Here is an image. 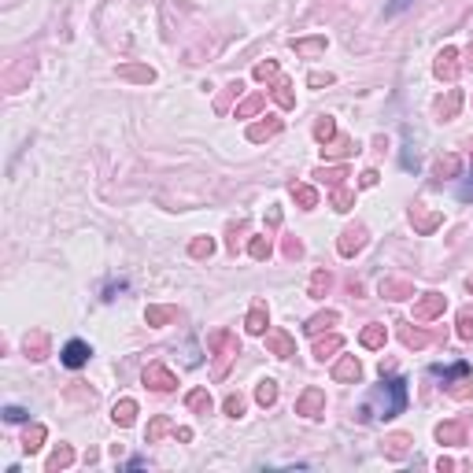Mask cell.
I'll list each match as a JSON object with an SVG mask.
<instances>
[{"instance_id":"cell-40","label":"cell","mask_w":473,"mask_h":473,"mask_svg":"<svg viewBox=\"0 0 473 473\" xmlns=\"http://www.w3.org/2000/svg\"><path fill=\"white\" fill-rule=\"evenodd\" d=\"M248 255H252V259H270L274 255V241H270V236H252V241H248Z\"/></svg>"},{"instance_id":"cell-10","label":"cell","mask_w":473,"mask_h":473,"mask_svg":"<svg viewBox=\"0 0 473 473\" xmlns=\"http://www.w3.org/2000/svg\"><path fill=\"white\" fill-rule=\"evenodd\" d=\"M458 71H463V63H458V48H444L440 56H437V63H432V74L440 78V82H455L458 78Z\"/></svg>"},{"instance_id":"cell-44","label":"cell","mask_w":473,"mask_h":473,"mask_svg":"<svg viewBox=\"0 0 473 473\" xmlns=\"http://www.w3.org/2000/svg\"><path fill=\"white\" fill-rule=\"evenodd\" d=\"M244 407H248V400L241 396V392H230L226 403H222V411H226L230 418H244Z\"/></svg>"},{"instance_id":"cell-8","label":"cell","mask_w":473,"mask_h":473,"mask_svg":"<svg viewBox=\"0 0 473 473\" xmlns=\"http://www.w3.org/2000/svg\"><path fill=\"white\" fill-rule=\"evenodd\" d=\"M89 355H93V348L85 344V340H67L59 351V362L67 366V370H82V366L89 362Z\"/></svg>"},{"instance_id":"cell-23","label":"cell","mask_w":473,"mask_h":473,"mask_svg":"<svg viewBox=\"0 0 473 473\" xmlns=\"http://www.w3.org/2000/svg\"><path fill=\"white\" fill-rule=\"evenodd\" d=\"M26 355H30L34 362L48 359V333L45 330H30V333H26Z\"/></svg>"},{"instance_id":"cell-22","label":"cell","mask_w":473,"mask_h":473,"mask_svg":"<svg viewBox=\"0 0 473 473\" xmlns=\"http://www.w3.org/2000/svg\"><path fill=\"white\" fill-rule=\"evenodd\" d=\"M381 451L388 458H407L411 455V437H407V432H388L385 444H381Z\"/></svg>"},{"instance_id":"cell-35","label":"cell","mask_w":473,"mask_h":473,"mask_svg":"<svg viewBox=\"0 0 473 473\" xmlns=\"http://www.w3.org/2000/svg\"><path fill=\"white\" fill-rule=\"evenodd\" d=\"M330 207H333V211H340V215H344V211H351V207H355V192H351L348 185H337V189H330Z\"/></svg>"},{"instance_id":"cell-48","label":"cell","mask_w":473,"mask_h":473,"mask_svg":"<svg viewBox=\"0 0 473 473\" xmlns=\"http://www.w3.org/2000/svg\"><path fill=\"white\" fill-rule=\"evenodd\" d=\"M285 255L288 259H299V255H304V244H299L296 236H285Z\"/></svg>"},{"instance_id":"cell-46","label":"cell","mask_w":473,"mask_h":473,"mask_svg":"<svg viewBox=\"0 0 473 473\" xmlns=\"http://www.w3.org/2000/svg\"><path fill=\"white\" fill-rule=\"evenodd\" d=\"M458 200H463V204H473V170L463 178V185H458Z\"/></svg>"},{"instance_id":"cell-7","label":"cell","mask_w":473,"mask_h":473,"mask_svg":"<svg viewBox=\"0 0 473 473\" xmlns=\"http://www.w3.org/2000/svg\"><path fill=\"white\" fill-rule=\"evenodd\" d=\"M296 414H304V418H322L325 414V392L322 388H304L299 392V400H296Z\"/></svg>"},{"instance_id":"cell-37","label":"cell","mask_w":473,"mask_h":473,"mask_svg":"<svg viewBox=\"0 0 473 473\" xmlns=\"http://www.w3.org/2000/svg\"><path fill=\"white\" fill-rule=\"evenodd\" d=\"M458 108H463V89H451V93H448V100H440V118H444V122H451V118L458 115Z\"/></svg>"},{"instance_id":"cell-15","label":"cell","mask_w":473,"mask_h":473,"mask_svg":"<svg viewBox=\"0 0 473 473\" xmlns=\"http://www.w3.org/2000/svg\"><path fill=\"white\" fill-rule=\"evenodd\" d=\"M396 325H400V340H403V348H411V351L429 348V333H422L414 322H396Z\"/></svg>"},{"instance_id":"cell-30","label":"cell","mask_w":473,"mask_h":473,"mask_svg":"<svg viewBox=\"0 0 473 473\" xmlns=\"http://www.w3.org/2000/svg\"><path fill=\"white\" fill-rule=\"evenodd\" d=\"M174 318H178V307H170V304H152L144 311V322L148 325H170Z\"/></svg>"},{"instance_id":"cell-26","label":"cell","mask_w":473,"mask_h":473,"mask_svg":"<svg viewBox=\"0 0 473 473\" xmlns=\"http://www.w3.org/2000/svg\"><path fill=\"white\" fill-rule=\"evenodd\" d=\"M385 340H388V330L381 322H370L366 330L359 333V344L362 348H370V351H377V348H385Z\"/></svg>"},{"instance_id":"cell-50","label":"cell","mask_w":473,"mask_h":473,"mask_svg":"<svg viewBox=\"0 0 473 473\" xmlns=\"http://www.w3.org/2000/svg\"><path fill=\"white\" fill-rule=\"evenodd\" d=\"M359 185H362V189H374V185H377V170H362V174H359Z\"/></svg>"},{"instance_id":"cell-33","label":"cell","mask_w":473,"mask_h":473,"mask_svg":"<svg viewBox=\"0 0 473 473\" xmlns=\"http://www.w3.org/2000/svg\"><path fill=\"white\" fill-rule=\"evenodd\" d=\"M118 78H126V82H155V71L152 67H141V63H122L118 67Z\"/></svg>"},{"instance_id":"cell-14","label":"cell","mask_w":473,"mask_h":473,"mask_svg":"<svg viewBox=\"0 0 473 473\" xmlns=\"http://www.w3.org/2000/svg\"><path fill=\"white\" fill-rule=\"evenodd\" d=\"M377 292L385 296V299H411V296H414V285L403 281V278H381Z\"/></svg>"},{"instance_id":"cell-28","label":"cell","mask_w":473,"mask_h":473,"mask_svg":"<svg viewBox=\"0 0 473 473\" xmlns=\"http://www.w3.org/2000/svg\"><path fill=\"white\" fill-rule=\"evenodd\" d=\"M292 200H296L299 207H304V211H314L322 196H318V189H314V185H304V181H292Z\"/></svg>"},{"instance_id":"cell-25","label":"cell","mask_w":473,"mask_h":473,"mask_svg":"<svg viewBox=\"0 0 473 473\" xmlns=\"http://www.w3.org/2000/svg\"><path fill=\"white\" fill-rule=\"evenodd\" d=\"M337 322H340L337 311H318L314 318L304 322V333H307V337H322V330H330V325H337Z\"/></svg>"},{"instance_id":"cell-55","label":"cell","mask_w":473,"mask_h":473,"mask_svg":"<svg viewBox=\"0 0 473 473\" xmlns=\"http://www.w3.org/2000/svg\"><path fill=\"white\" fill-rule=\"evenodd\" d=\"M144 466H148V458H129L126 463V470H144Z\"/></svg>"},{"instance_id":"cell-36","label":"cell","mask_w":473,"mask_h":473,"mask_svg":"<svg viewBox=\"0 0 473 473\" xmlns=\"http://www.w3.org/2000/svg\"><path fill=\"white\" fill-rule=\"evenodd\" d=\"M333 137H337L333 115H318V122H314V141H318V144H330Z\"/></svg>"},{"instance_id":"cell-47","label":"cell","mask_w":473,"mask_h":473,"mask_svg":"<svg viewBox=\"0 0 473 473\" xmlns=\"http://www.w3.org/2000/svg\"><path fill=\"white\" fill-rule=\"evenodd\" d=\"M241 89H244V82H230V85H226V97H222V100L215 104V108H218V111H226V104H230V97H236V93H241Z\"/></svg>"},{"instance_id":"cell-34","label":"cell","mask_w":473,"mask_h":473,"mask_svg":"<svg viewBox=\"0 0 473 473\" xmlns=\"http://www.w3.org/2000/svg\"><path fill=\"white\" fill-rule=\"evenodd\" d=\"M255 403H259V407H274V403H278V381H274V377H262L259 385H255Z\"/></svg>"},{"instance_id":"cell-38","label":"cell","mask_w":473,"mask_h":473,"mask_svg":"<svg viewBox=\"0 0 473 473\" xmlns=\"http://www.w3.org/2000/svg\"><path fill=\"white\" fill-rule=\"evenodd\" d=\"M314 178H322L330 189H337V185H344V178H348V167H318L314 170Z\"/></svg>"},{"instance_id":"cell-17","label":"cell","mask_w":473,"mask_h":473,"mask_svg":"<svg viewBox=\"0 0 473 473\" xmlns=\"http://www.w3.org/2000/svg\"><path fill=\"white\" fill-rule=\"evenodd\" d=\"M359 152V144H355L351 137H333L330 144H322V155L325 160H348V155Z\"/></svg>"},{"instance_id":"cell-11","label":"cell","mask_w":473,"mask_h":473,"mask_svg":"<svg viewBox=\"0 0 473 473\" xmlns=\"http://www.w3.org/2000/svg\"><path fill=\"white\" fill-rule=\"evenodd\" d=\"M267 351L278 355V359H292V355H296V340L288 337L285 330H267Z\"/></svg>"},{"instance_id":"cell-19","label":"cell","mask_w":473,"mask_h":473,"mask_svg":"<svg viewBox=\"0 0 473 473\" xmlns=\"http://www.w3.org/2000/svg\"><path fill=\"white\" fill-rule=\"evenodd\" d=\"M270 97L278 100V108H281V111H292V108H296V85L288 82V78H278V82H274Z\"/></svg>"},{"instance_id":"cell-58","label":"cell","mask_w":473,"mask_h":473,"mask_svg":"<svg viewBox=\"0 0 473 473\" xmlns=\"http://www.w3.org/2000/svg\"><path fill=\"white\" fill-rule=\"evenodd\" d=\"M470 292H473V278H470Z\"/></svg>"},{"instance_id":"cell-42","label":"cell","mask_w":473,"mask_h":473,"mask_svg":"<svg viewBox=\"0 0 473 473\" xmlns=\"http://www.w3.org/2000/svg\"><path fill=\"white\" fill-rule=\"evenodd\" d=\"M292 48L299 56H318V52H325V37H299V41H292Z\"/></svg>"},{"instance_id":"cell-2","label":"cell","mask_w":473,"mask_h":473,"mask_svg":"<svg viewBox=\"0 0 473 473\" xmlns=\"http://www.w3.org/2000/svg\"><path fill=\"white\" fill-rule=\"evenodd\" d=\"M207 348H211V355H215L211 374H215V381H222L230 374V362L241 355V340H236L233 330H215L211 337H207Z\"/></svg>"},{"instance_id":"cell-16","label":"cell","mask_w":473,"mask_h":473,"mask_svg":"<svg viewBox=\"0 0 473 473\" xmlns=\"http://www.w3.org/2000/svg\"><path fill=\"white\" fill-rule=\"evenodd\" d=\"M314 359L318 362H325V359H333L337 351H344V337H337V333H330V337H314Z\"/></svg>"},{"instance_id":"cell-13","label":"cell","mask_w":473,"mask_h":473,"mask_svg":"<svg viewBox=\"0 0 473 473\" xmlns=\"http://www.w3.org/2000/svg\"><path fill=\"white\" fill-rule=\"evenodd\" d=\"M267 325H270V311L267 304H252V311H248V318H244V330L252 333V337H267Z\"/></svg>"},{"instance_id":"cell-24","label":"cell","mask_w":473,"mask_h":473,"mask_svg":"<svg viewBox=\"0 0 473 473\" xmlns=\"http://www.w3.org/2000/svg\"><path fill=\"white\" fill-rule=\"evenodd\" d=\"M174 429H178V425L170 422L167 414H155L152 422H148V429H144V440H148V444H160V440H163V437H170Z\"/></svg>"},{"instance_id":"cell-45","label":"cell","mask_w":473,"mask_h":473,"mask_svg":"<svg viewBox=\"0 0 473 473\" xmlns=\"http://www.w3.org/2000/svg\"><path fill=\"white\" fill-rule=\"evenodd\" d=\"M458 340H473V304L458 311Z\"/></svg>"},{"instance_id":"cell-41","label":"cell","mask_w":473,"mask_h":473,"mask_svg":"<svg viewBox=\"0 0 473 473\" xmlns=\"http://www.w3.org/2000/svg\"><path fill=\"white\" fill-rule=\"evenodd\" d=\"M262 108H267V97H262V93H252L244 104H236V118H252V115H259Z\"/></svg>"},{"instance_id":"cell-21","label":"cell","mask_w":473,"mask_h":473,"mask_svg":"<svg viewBox=\"0 0 473 473\" xmlns=\"http://www.w3.org/2000/svg\"><path fill=\"white\" fill-rule=\"evenodd\" d=\"M458 174H463V160H458L455 152L440 155L437 167H432V178H437V181H448V178H458Z\"/></svg>"},{"instance_id":"cell-12","label":"cell","mask_w":473,"mask_h":473,"mask_svg":"<svg viewBox=\"0 0 473 473\" xmlns=\"http://www.w3.org/2000/svg\"><path fill=\"white\" fill-rule=\"evenodd\" d=\"M281 134V118L278 115H267L262 122H252L248 126V141L259 144V141H270V137H278Z\"/></svg>"},{"instance_id":"cell-51","label":"cell","mask_w":473,"mask_h":473,"mask_svg":"<svg viewBox=\"0 0 473 473\" xmlns=\"http://www.w3.org/2000/svg\"><path fill=\"white\" fill-rule=\"evenodd\" d=\"M307 85H314V89H318V85H333V74H311Z\"/></svg>"},{"instance_id":"cell-54","label":"cell","mask_w":473,"mask_h":473,"mask_svg":"<svg viewBox=\"0 0 473 473\" xmlns=\"http://www.w3.org/2000/svg\"><path fill=\"white\" fill-rule=\"evenodd\" d=\"M437 470H440V473H451V470H455V458H440Z\"/></svg>"},{"instance_id":"cell-5","label":"cell","mask_w":473,"mask_h":473,"mask_svg":"<svg viewBox=\"0 0 473 473\" xmlns=\"http://www.w3.org/2000/svg\"><path fill=\"white\" fill-rule=\"evenodd\" d=\"M411 226H414V233L429 236V233H437L444 226V211H432V207H425V204H414L411 207Z\"/></svg>"},{"instance_id":"cell-32","label":"cell","mask_w":473,"mask_h":473,"mask_svg":"<svg viewBox=\"0 0 473 473\" xmlns=\"http://www.w3.org/2000/svg\"><path fill=\"white\" fill-rule=\"evenodd\" d=\"M45 437H48V429H45L41 422H34L30 429H26V437H22V451H26V455L41 451V448H45Z\"/></svg>"},{"instance_id":"cell-29","label":"cell","mask_w":473,"mask_h":473,"mask_svg":"<svg viewBox=\"0 0 473 473\" xmlns=\"http://www.w3.org/2000/svg\"><path fill=\"white\" fill-rule=\"evenodd\" d=\"M71 466H74V448H71V444H59V448L48 455V463H45V470H48V473H56V470H71Z\"/></svg>"},{"instance_id":"cell-3","label":"cell","mask_w":473,"mask_h":473,"mask_svg":"<svg viewBox=\"0 0 473 473\" xmlns=\"http://www.w3.org/2000/svg\"><path fill=\"white\" fill-rule=\"evenodd\" d=\"M141 381H144V388H152V392H174L178 388L174 370L163 366V362H148V366H144V374H141Z\"/></svg>"},{"instance_id":"cell-6","label":"cell","mask_w":473,"mask_h":473,"mask_svg":"<svg viewBox=\"0 0 473 473\" xmlns=\"http://www.w3.org/2000/svg\"><path fill=\"white\" fill-rule=\"evenodd\" d=\"M366 241H370V236H366V226H359V222H355V226H348L344 233H340L337 252L344 255V259H351V255H359L362 248H366Z\"/></svg>"},{"instance_id":"cell-1","label":"cell","mask_w":473,"mask_h":473,"mask_svg":"<svg viewBox=\"0 0 473 473\" xmlns=\"http://www.w3.org/2000/svg\"><path fill=\"white\" fill-rule=\"evenodd\" d=\"M407 407V381L396 374H381V385L370 392V400L359 411V422H370V418H396Z\"/></svg>"},{"instance_id":"cell-52","label":"cell","mask_w":473,"mask_h":473,"mask_svg":"<svg viewBox=\"0 0 473 473\" xmlns=\"http://www.w3.org/2000/svg\"><path fill=\"white\" fill-rule=\"evenodd\" d=\"M267 222H270V226H281V207H278V204L267 211Z\"/></svg>"},{"instance_id":"cell-39","label":"cell","mask_w":473,"mask_h":473,"mask_svg":"<svg viewBox=\"0 0 473 473\" xmlns=\"http://www.w3.org/2000/svg\"><path fill=\"white\" fill-rule=\"evenodd\" d=\"M252 78H255V82H278V78H281V67H278V59H262V63H255Z\"/></svg>"},{"instance_id":"cell-20","label":"cell","mask_w":473,"mask_h":473,"mask_svg":"<svg viewBox=\"0 0 473 473\" xmlns=\"http://www.w3.org/2000/svg\"><path fill=\"white\" fill-rule=\"evenodd\" d=\"M437 440L448 444V448H458V444H466V425L463 422H440L437 425Z\"/></svg>"},{"instance_id":"cell-53","label":"cell","mask_w":473,"mask_h":473,"mask_svg":"<svg viewBox=\"0 0 473 473\" xmlns=\"http://www.w3.org/2000/svg\"><path fill=\"white\" fill-rule=\"evenodd\" d=\"M174 437H178L181 444H189V440H192V429H189V425H181V429H174Z\"/></svg>"},{"instance_id":"cell-4","label":"cell","mask_w":473,"mask_h":473,"mask_svg":"<svg viewBox=\"0 0 473 473\" xmlns=\"http://www.w3.org/2000/svg\"><path fill=\"white\" fill-rule=\"evenodd\" d=\"M448 311V296L444 292H425L414 299V322H437Z\"/></svg>"},{"instance_id":"cell-31","label":"cell","mask_w":473,"mask_h":473,"mask_svg":"<svg viewBox=\"0 0 473 473\" xmlns=\"http://www.w3.org/2000/svg\"><path fill=\"white\" fill-rule=\"evenodd\" d=\"M330 288H333V274H330V270H314V274H311L307 296H314V299H322V296H330Z\"/></svg>"},{"instance_id":"cell-9","label":"cell","mask_w":473,"mask_h":473,"mask_svg":"<svg viewBox=\"0 0 473 473\" xmlns=\"http://www.w3.org/2000/svg\"><path fill=\"white\" fill-rule=\"evenodd\" d=\"M333 381H340V385H359L362 381V362L355 359V355H340V359L333 362Z\"/></svg>"},{"instance_id":"cell-27","label":"cell","mask_w":473,"mask_h":473,"mask_svg":"<svg viewBox=\"0 0 473 473\" xmlns=\"http://www.w3.org/2000/svg\"><path fill=\"white\" fill-rule=\"evenodd\" d=\"M185 407L192 414H211L215 411V400H211V392L207 388H192L189 396H185Z\"/></svg>"},{"instance_id":"cell-43","label":"cell","mask_w":473,"mask_h":473,"mask_svg":"<svg viewBox=\"0 0 473 473\" xmlns=\"http://www.w3.org/2000/svg\"><path fill=\"white\" fill-rule=\"evenodd\" d=\"M189 255L192 259H211L215 255V241L211 236H196V241L189 244Z\"/></svg>"},{"instance_id":"cell-49","label":"cell","mask_w":473,"mask_h":473,"mask_svg":"<svg viewBox=\"0 0 473 473\" xmlns=\"http://www.w3.org/2000/svg\"><path fill=\"white\" fill-rule=\"evenodd\" d=\"M4 418H8V422H26L30 414H26L22 407H4Z\"/></svg>"},{"instance_id":"cell-57","label":"cell","mask_w":473,"mask_h":473,"mask_svg":"<svg viewBox=\"0 0 473 473\" xmlns=\"http://www.w3.org/2000/svg\"><path fill=\"white\" fill-rule=\"evenodd\" d=\"M466 56H470V59H466V67H473V45H470V52H466Z\"/></svg>"},{"instance_id":"cell-56","label":"cell","mask_w":473,"mask_h":473,"mask_svg":"<svg viewBox=\"0 0 473 473\" xmlns=\"http://www.w3.org/2000/svg\"><path fill=\"white\" fill-rule=\"evenodd\" d=\"M407 4H411V0H392V4H388V15H392V11H403Z\"/></svg>"},{"instance_id":"cell-18","label":"cell","mask_w":473,"mask_h":473,"mask_svg":"<svg viewBox=\"0 0 473 473\" xmlns=\"http://www.w3.org/2000/svg\"><path fill=\"white\" fill-rule=\"evenodd\" d=\"M111 422L115 425H122V429H129V425H134L137 422V400H118L115 407H111Z\"/></svg>"}]
</instances>
